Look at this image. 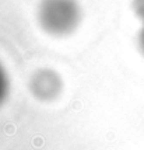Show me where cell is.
Listing matches in <instances>:
<instances>
[{"label": "cell", "instance_id": "1", "mask_svg": "<svg viewBox=\"0 0 144 150\" xmlns=\"http://www.w3.org/2000/svg\"><path fill=\"white\" fill-rule=\"evenodd\" d=\"M38 21L45 33L53 37L72 34L81 21V7L77 0H42L38 7Z\"/></svg>", "mask_w": 144, "mask_h": 150}, {"label": "cell", "instance_id": "2", "mask_svg": "<svg viewBox=\"0 0 144 150\" xmlns=\"http://www.w3.org/2000/svg\"><path fill=\"white\" fill-rule=\"evenodd\" d=\"M30 88L34 97L42 101H51L59 96L62 90V80L59 74L51 69H41L35 72L30 81Z\"/></svg>", "mask_w": 144, "mask_h": 150}, {"label": "cell", "instance_id": "4", "mask_svg": "<svg viewBox=\"0 0 144 150\" xmlns=\"http://www.w3.org/2000/svg\"><path fill=\"white\" fill-rule=\"evenodd\" d=\"M133 11L144 24V0H133Z\"/></svg>", "mask_w": 144, "mask_h": 150}, {"label": "cell", "instance_id": "5", "mask_svg": "<svg viewBox=\"0 0 144 150\" xmlns=\"http://www.w3.org/2000/svg\"><path fill=\"white\" fill-rule=\"evenodd\" d=\"M137 45H138V49H140V52L143 53V56H144V24H143V27H141V30H140V33H138Z\"/></svg>", "mask_w": 144, "mask_h": 150}, {"label": "cell", "instance_id": "3", "mask_svg": "<svg viewBox=\"0 0 144 150\" xmlns=\"http://www.w3.org/2000/svg\"><path fill=\"white\" fill-rule=\"evenodd\" d=\"M7 93H8V79H7L3 66L0 65V104L7 97Z\"/></svg>", "mask_w": 144, "mask_h": 150}]
</instances>
